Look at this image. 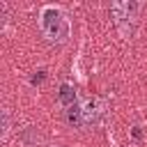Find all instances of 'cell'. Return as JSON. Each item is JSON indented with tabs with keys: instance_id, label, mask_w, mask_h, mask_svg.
Segmentation results:
<instances>
[{
	"instance_id": "6da1fadb",
	"label": "cell",
	"mask_w": 147,
	"mask_h": 147,
	"mask_svg": "<svg viewBox=\"0 0 147 147\" xmlns=\"http://www.w3.org/2000/svg\"><path fill=\"white\" fill-rule=\"evenodd\" d=\"M39 30L51 44H64L69 39V21L57 7H41L39 11Z\"/></svg>"
},
{
	"instance_id": "7a4b0ae2",
	"label": "cell",
	"mask_w": 147,
	"mask_h": 147,
	"mask_svg": "<svg viewBox=\"0 0 147 147\" xmlns=\"http://www.w3.org/2000/svg\"><path fill=\"white\" fill-rule=\"evenodd\" d=\"M140 9H142L140 2H113L110 5V16L115 18V25H117V30L124 39H129L133 34L136 18H138Z\"/></svg>"
},
{
	"instance_id": "3957f363",
	"label": "cell",
	"mask_w": 147,
	"mask_h": 147,
	"mask_svg": "<svg viewBox=\"0 0 147 147\" xmlns=\"http://www.w3.org/2000/svg\"><path fill=\"white\" fill-rule=\"evenodd\" d=\"M80 113H83V124L85 126H90V124H96L103 115H106V99H101V96H87V99H83L80 103Z\"/></svg>"
},
{
	"instance_id": "277c9868",
	"label": "cell",
	"mask_w": 147,
	"mask_h": 147,
	"mask_svg": "<svg viewBox=\"0 0 147 147\" xmlns=\"http://www.w3.org/2000/svg\"><path fill=\"white\" fill-rule=\"evenodd\" d=\"M57 101H60L64 108L76 106V90H74V85L62 83V85H60V92H57Z\"/></svg>"
},
{
	"instance_id": "5b68a950",
	"label": "cell",
	"mask_w": 147,
	"mask_h": 147,
	"mask_svg": "<svg viewBox=\"0 0 147 147\" xmlns=\"http://www.w3.org/2000/svg\"><path fill=\"white\" fill-rule=\"evenodd\" d=\"M9 131H11V113H9V108H2V133H0L2 142H7Z\"/></svg>"
},
{
	"instance_id": "8992f818",
	"label": "cell",
	"mask_w": 147,
	"mask_h": 147,
	"mask_svg": "<svg viewBox=\"0 0 147 147\" xmlns=\"http://www.w3.org/2000/svg\"><path fill=\"white\" fill-rule=\"evenodd\" d=\"M23 142H25L28 147H34V145H39V131H37L34 126H30V129L23 133Z\"/></svg>"
},
{
	"instance_id": "52a82bcc",
	"label": "cell",
	"mask_w": 147,
	"mask_h": 147,
	"mask_svg": "<svg viewBox=\"0 0 147 147\" xmlns=\"http://www.w3.org/2000/svg\"><path fill=\"white\" fill-rule=\"evenodd\" d=\"M44 78H46V71L39 69V71H34V76L30 78V83H32V85H39V83H44Z\"/></svg>"
}]
</instances>
